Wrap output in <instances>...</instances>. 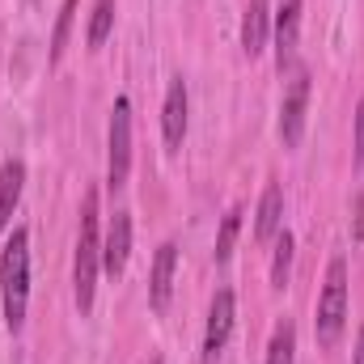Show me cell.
Listing matches in <instances>:
<instances>
[{"mask_svg": "<svg viewBox=\"0 0 364 364\" xmlns=\"http://www.w3.org/2000/svg\"><path fill=\"white\" fill-rule=\"evenodd\" d=\"M0 292H4V322L17 335L26 326V305H30V233L13 229L0 255Z\"/></svg>", "mask_w": 364, "mask_h": 364, "instance_id": "cell-1", "label": "cell"}, {"mask_svg": "<svg viewBox=\"0 0 364 364\" xmlns=\"http://www.w3.org/2000/svg\"><path fill=\"white\" fill-rule=\"evenodd\" d=\"M97 267H102V237H97V191L81 199V229H77V255H73V292L77 309L90 314L97 292Z\"/></svg>", "mask_w": 364, "mask_h": 364, "instance_id": "cell-2", "label": "cell"}, {"mask_svg": "<svg viewBox=\"0 0 364 364\" xmlns=\"http://www.w3.org/2000/svg\"><path fill=\"white\" fill-rule=\"evenodd\" d=\"M348 326V263L343 259H331L326 279H322V292H318V318H314V335L322 348H335L339 335Z\"/></svg>", "mask_w": 364, "mask_h": 364, "instance_id": "cell-3", "label": "cell"}, {"mask_svg": "<svg viewBox=\"0 0 364 364\" xmlns=\"http://www.w3.org/2000/svg\"><path fill=\"white\" fill-rule=\"evenodd\" d=\"M132 174V102L114 97L110 132H106V182L119 191Z\"/></svg>", "mask_w": 364, "mask_h": 364, "instance_id": "cell-4", "label": "cell"}, {"mask_svg": "<svg viewBox=\"0 0 364 364\" xmlns=\"http://www.w3.org/2000/svg\"><path fill=\"white\" fill-rule=\"evenodd\" d=\"M305 106H309V73L296 68V77L284 90V106H279V140L284 149H296L305 136Z\"/></svg>", "mask_w": 364, "mask_h": 364, "instance_id": "cell-5", "label": "cell"}, {"mask_svg": "<svg viewBox=\"0 0 364 364\" xmlns=\"http://www.w3.org/2000/svg\"><path fill=\"white\" fill-rule=\"evenodd\" d=\"M233 318H237V301L229 288H220L212 296V309H208V331H203V364H216V356L225 352L229 335H233Z\"/></svg>", "mask_w": 364, "mask_h": 364, "instance_id": "cell-6", "label": "cell"}, {"mask_svg": "<svg viewBox=\"0 0 364 364\" xmlns=\"http://www.w3.org/2000/svg\"><path fill=\"white\" fill-rule=\"evenodd\" d=\"M296 38H301V0H279V9H275V64H279V73L292 68Z\"/></svg>", "mask_w": 364, "mask_h": 364, "instance_id": "cell-7", "label": "cell"}, {"mask_svg": "<svg viewBox=\"0 0 364 364\" xmlns=\"http://www.w3.org/2000/svg\"><path fill=\"white\" fill-rule=\"evenodd\" d=\"M174 267H178V246L174 242H161L157 246V259H153V275H149V305L161 314L174 296Z\"/></svg>", "mask_w": 364, "mask_h": 364, "instance_id": "cell-8", "label": "cell"}, {"mask_svg": "<svg viewBox=\"0 0 364 364\" xmlns=\"http://www.w3.org/2000/svg\"><path fill=\"white\" fill-rule=\"evenodd\" d=\"M127 255H132V212H114L110 233H106V242H102V267L110 275H123Z\"/></svg>", "mask_w": 364, "mask_h": 364, "instance_id": "cell-9", "label": "cell"}, {"mask_svg": "<svg viewBox=\"0 0 364 364\" xmlns=\"http://www.w3.org/2000/svg\"><path fill=\"white\" fill-rule=\"evenodd\" d=\"M186 110H191V102H186V81L174 77L170 90H166V106H161V132H166V144H170V149H182V136H186Z\"/></svg>", "mask_w": 364, "mask_h": 364, "instance_id": "cell-10", "label": "cell"}, {"mask_svg": "<svg viewBox=\"0 0 364 364\" xmlns=\"http://www.w3.org/2000/svg\"><path fill=\"white\" fill-rule=\"evenodd\" d=\"M267 26H272L267 0H246V13H242V51H246L250 60L263 55V47H267Z\"/></svg>", "mask_w": 364, "mask_h": 364, "instance_id": "cell-11", "label": "cell"}, {"mask_svg": "<svg viewBox=\"0 0 364 364\" xmlns=\"http://www.w3.org/2000/svg\"><path fill=\"white\" fill-rule=\"evenodd\" d=\"M279 229H284V191H279V182H267V191L259 199V216H255V237L275 242Z\"/></svg>", "mask_w": 364, "mask_h": 364, "instance_id": "cell-12", "label": "cell"}, {"mask_svg": "<svg viewBox=\"0 0 364 364\" xmlns=\"http://www.w3.org/2000/svg\"><path fill=\"white\" fill-rule=\"evenodd\" d=\"M21 182H26V166L21 161H4L0 166V233L9 229L13 220V208L21 199Z\"/></svg>", "mask_w": 364, "mask_h": 364, "instance_id": "cell-13", "label": "cell"}, {"mask_svg": "<svg viewBox=\"0 0 364 364\" xmlns=\"http://www.w3.org/2000/svg\"><path fill=\"white\" fill-rule=\"evenodd\" d=\"M292 250H296L292 233L279 229V233H275V255H272V288H288V275H292Z\"/></svg>", "mask_w": 364, "mask_h": 364, "instance_id": "cell-14", "label": "cell"}, {"mask_svg": "<svg viewBox=\"0 0 364 364\" xmlns=\"http://www.w3.org/2000/svg\"><path fill=\"white\" fill-rule=\"evenodd\" d=\"M110 30H114V0H93V17H90V34H85V43L97 51V47L110 38Z\"/></svg>", "mask_w": 364, "mask_h": 364, "instance_id": "cell-15", "label": "cell"}, {"mask_svg": "<svg viewBox=\"0 0 364 364\" xmlns=\"http://www.w3.org/2000/svg\"><path fill=\"white\" fill-rule=\"evenodd\" d=\"M292 356H296V326L279 322L272 331V343H267V364H292Z\"/></svg>", "mask_w": 364, "mask_h": 364, "instance_id": "cell-16", "label": "cell"}, {"mask_svg": "<svg viewBox=\"0 0 364 364\" xmlns=\"http://www.w3.org/2000/svg\"><path fill=\"white\" fill-rule=\"evenodd\" d=\"M237 229H242V208H229L225 220H220V233H216V263H229L233 242H237Z\"/></svg>", "mask_w": 364, "mask_h": 364, "instance_id": "cell-17", "label": "cell"}, {"mask_svg": "<svg viewBox=\"0 0 364 364\" xmlns=\"http://www.w3.org/2000/svg\"><path fill=\"white\" fill-rule=\"evenodd\" d=\"M73 13H77V0H64V9H60V21H55V34H51V64H60V60H64L68 34H73Z\"/></svg>", "mask_w": 364, "mask_h": 364, "instance_id": "cell-18", "label": "cell"}, {"mask_svg": "<svg viewBox=\"0 0 364 364\" xmlns=\"http://www.w3.org/2000/svg\"><path fill=\"white\" fill-rule=\"evenodd\" d=\"M352 161H356V170H364V102L356 106V136H352Z\"/></svg>", "mask_w": 364, "mask_h": 364, "instance_id": "cell-19", "label": "cell"}, {"mask_svg": "<svg viewBox=\"0 0 364 364\" xmlns=\"http://www.w3.org/2000/svg\"><path fill=\"white\" fill-rule=\"evenodd\" d=\"M352 237H356V242H364V195H356V199H352Z\"/></svg>", "mask_w": 364, "mask_h": 364, "instance_id": "cell-20", "label": "cell"}, {"mask_svg": "<svg viewBox=\"0 0 364 364\" xmlns=\"http://www.w3.org/2000/svg\"><path fill=\"white\" fill-rule=\"evenodd\" d=\"M352 364H364V326H360V335H356V360Z\"/></svg>", "mask_w": 364, "mask_h": 364, "instance_id": "cell-21", "label": "cell"}, {"mask_svg": "<svg viewBox=\"0 0 364 364\" xmlns=\"http://www.w3.org/2000/svg\"><path fill=\"white\" fill-rule=\"evenodd\" d=\"M153 364H161V360H153Z\"/></svg>", "mask_w": 364, "mask_h": 364, "instance_id": "cell-22", "label": "cell"}]
</instances>
